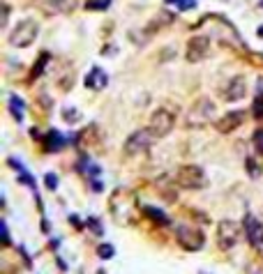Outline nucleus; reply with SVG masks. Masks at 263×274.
<instances>
[{"label":"nucleus","mask_w":263,"mask_h":274,"mask_svg":"<svg viewBox=\"0 0 263 274\" xmlns=\"http://www.w3.org/2000/svg\"><path fill=\"white\" fill-rule=\"evenodd\" d=\"M46 152H56V150H60L65 145V138H63V134H58V132H49V136H46Z\"/></svg>","instance_id":"14"},{"label":"nucleus","mask_w":263,"mask_h":274,"mask_svg":"<svg viewBox=\"0 0 263 274\" xmlns=\"http://www.w3.org/2000/svg\"><path fill=\"white\" fill-rule=\"evenodd\" d=\"M245 233V226L233 221V219H224L220 226H217V246L228 251L233 249L238 242H240V235Z\"/></svg>","instance_id":"4"},{"label":"nucleus","mask_w":263,"mask_h":274,"mask_svg":"<svg viewBox=\"0 0 263 274\" xmlns=\"http://www.w3.org/2000/svg\"><path fill=\"white\" fill-rule=\"evenodd\" d=\"M88 226H90V231L95 228V233H97V235H102V228H100V224H97V221H93V219H90V221H88Z\"/></svg>","instance_id":"27"},{"label":"nucleus","mask_w":263,"mask_h":274,"mask_svg":"<svg viewBox=\"0 0 263 274\" xmlns=\"http://www.w3.org/2000/svg\"><path fill=\"white\" fill-rule=\"evenodd\" d=\"M166 2H176L180 9H194L196 7V0H166Z\"/></svg>","instance_id":"20"},{"label":"nucleus","mask_w":263,"mask_h":274,"mask_svg":"<svg viewBox=\"0 0 263 274\" xmlns=\"http://www.w3.org/2000/svg\"><path fill=\"white\" fill-rule=\"evenodd\" d=\"M7 19H9V7H7V5H2V19H0V28H5V26H7Z\"/></svg>","instance_id":"23"},{"label":"nucleus","mask_w":263,"mask_h":274,"mask_svg":"<svg viewBox=\"0 0 263 274\" xmlns=\"http://www.w3.org/2000/svg\"><path fill=\"white\" fill-rule=\"evenodd\" d=\"M63 118H65V122H76L78 120V111L76 108H72V106H67V108H63Z\"/></svg>","instance_id":"18"},{"label":"nucleus","mask_w":263,"mask_h":274,"mask_svg":"<svg viewBox=\"0 0 263 274\" xmlns=\"http://www.w3.org/2000/svg\"><path fill=\"white\" fill-rule=\"evenodd\" d=\"M107 74L100 69V67H93V71L85 76V85L88 88H93V90H102V88H107Z\"/></svg>","instance_id":"13"},{"label":"nucleus","mask_w":263,"mask_h":274,"mask_svg":"<svg viewBox=\"0 0 263 274\" xmlns=\"http://www.w3.org/2000/svg\"><path fill=\"white\" fill-rule=\"evenodd\" d=\"M143 214H146L150 221H155V224H159V226L169 224V217H166L162 210H157V207H143Z\"/></svg>","instance_id":"15"},{"label":"nucleus","mask_w":263,"mask_h":274,"mask_svg":"<svg viewBox=\"0 0 263 274\" xmlns=\"http://www.w3.org/2000/svg\"><path fill=\"white\" fill-rule=\"evenodd\" d=\"M0 231H2V242H5V246H9V231H7V224L0 226Z\"/></svg>","instance_id":"24"},{"label":"nucleus","mask_w":263,"mask_h":274,"mask_svg":"<svg viewBox=\"0 0 263 274\" xmlns=\"http://www.w3.org/2000/svg\"><path fill=\"white\" fill-rule=\"evenodd\" d=\"M254 115L256 118H263V97H259L254 102Z\"/></svg>","instance_id":"22"},{"label":"nucleus","mask_w":263,"mask_h":274,"mask_svg":"<svg viewBox=\"0 0 263 274\" xmlns=\"http://www.w3.org/2000/svg\"><path fill=\"white\" fill-rule=\"evenodd\" d=\"M259 253H261V256H263V242H261V246H259Z\"/></svg>","instance_id":"29"},{"label":"nucleus","mask_w":263,"mask_h":274,"mask_svg":"<svg viewBox=\"0 0 263 274\" xmlns=\"http://www.w3.org/2000/svg\"><path fill=\"white\" fill-rule=\"evenodd\" d=\"M111 5V0H88V9H107Z\"/></svg>","instance_id":"19"},{"label":"nucleus","mask_w":263,"mask_h":274,"mask_svg":"<svg viewBox=\"0 0 263 274\" xmlns=\"http://www.w3.org/2000/svg\"><path fill=\"white\" fill-rule=\"evenodd\" d=\"M113 253H115V249L111 244H100V246H97V256H100L102 260L113 258Z\"/></svg>","instance_id":"17"},{"label":"nucleus","mask_w":263,"mask_h":274,"mask_svg":"<svg viewBox=\"0 0 263 274\" xmlns=\"http://www.w3.org/2000/svg\"><path fill=\"white\" fill-rule=\"evenodd\" d=\"M247 171H249V175H252V177H256V173H259V171H256V166H254V162H252V159H247Z\"/></svg>","instance_id":"26"},{"label":"nucleus","mask_w":263,"mask_h":274,"mask_svg":"<svg viewBox=\"0 0 263 274\" xmlns=\"http://www.w3.org/2000/svg\"><path fill=\"white\" fill-rule=\"evenodd\" d=\"M176 127V111L169 108V106H159L152 115H150V125L148 129L155 134V138H164L169 136Z\"/></svg>","instance_id":"3"},{"label":"nucleus","mask_w":263,"mask_h":274,"mask_svg":"<svg viewBox=\"0 0 263 274\" xmlns=\"http://www.w3.org/2000/svg\"><path fill=\"white\" fill-rule=\"evenodd\" d=\"M215 120V104L208 97H199L185 113V127L189 129H201Z\"/></svg>","instance_id":"1"},{"label":"nucleus","mask_w":263,"mask_h":274,"mask_svg":"<svg viewBox=\"0 0 263 274\" xmlns=\"http://www.w3.org/2000/svg\"><path fill=\"white\" fill-rule=\"evenodd\" d=\"M245 95H247V81H245V76L228 78V83L224 85V90H222L224 102H240Z\"/></svg>","instance_id":"9"},{"label":"nucleus","mask_w":263,"mask_h":274,"mask_svg":"<svg viewBox=\"0 0 263 274\" xmlns=\"http://www.w3.org/2000/svg\"><path fill=\"white\" fill-rule=\"evenodd\" d=\"M254 143H256V148H259V152H263V132H259V134H256Z\"/></svg>","instance_id":"25"},{"label":"nucleus","mask_w":263,"mask_h":274,"mask_svg":"<svg viewBox=\"0 0 263 274\" xmlns=\"http://www.w3.org/2000/svg\"><path fill=\"white\" fill-rule=\"evenodd\" d=\"M242 122H245V111H228L226 115H222V118L215 122V127H217L220 134H231V132H235Z\"/></svg>","instance_id":"11"},{"label":"nucleus","mask_w":263,"mask_h":274,"mask_svg":"<svg viewBox=\"0 0 263 274\" xmlns=\"http://www.w3.org/2000/svg\"><path fill=\"white\" fill-rule=\"evenodd\" d=\"M152 141H155V134L150 132V129H139V132H134L127 141H125V155L146 152V150L152 145Z\"/></svg>","instance_id":"8"},{"label":"nucleus","mask_w":263,"mask_h":274,"mask_svg":"<svg viewBox=\"0 0 263 274\" xmlns=\"http://www.w3.org/2000/svg\"><path fill=\"white\" fill-rule=\"evenodd\" d=\"M208 53H210V37L208 35H194L192 39L187 42L185 60L187 63H201Z\"/></svg>","instance_id":"7"},{"label":"nucleus","mask_w":263,"mask_h":274,"mask_svg":"<svg viewBox=\"0 0 263 274\" xmlns=\"http://www.w3.org/2000/svg\"><path fill=\"white\" fill-rule=\"evenodd\" d=\"M44 182H46V187H49L51 191L58 189V177L53 175V173H46V177H44Z\"/></svg>","instance_id":"21"},{"label":"nucleus","mask_w":263,"mask_h":274,"mask_svg":"<svg viewBox=\"0 0 263 274\" xmlns=\"http://www.w3.org/2000/svg\"><path fill=\"white\" fill-rule=\"evenodd\" d=\"M256 35H259V37H263V26H259V30H256Z\"/></svg>","instance_id":"28"},{"label":"nucleus","mask_w":263,"mask_h":274,"mask_svg":"<svg viewBox=\"0 0 263 274\" xmlns=\"http://www.w3.org/2000/svg\"><path fill=\"white\" fill-rule=\"evenodd\" d=\"M176 180H178V184L183 189H203L208 184V177H206V173H203V169H201V166H194V164L183 166V169L178 171Z\"/></svg>","instance_id":"6"},{"label":"nucleus","mask_w":263,"mask_h":274,"mask_svg":"<svg viewBox=\"0 0 263 274\" xmlns=\"http://www.w3.org/2000/svg\"><path fill=\"white\" fill-rule=\"evenodd\" d=\"M37 35H39V26H37V21H33V19H23V21H19L12 28V33L7 35V42L14 46V49H28L30 44L37 39Z\"/></svg>","instance_id":"2"},{"label":"nucleus","mask_w":263,"mask_h":274,"mask_svg":"<svg viewBox=\"0 0 263 274\" xmlns=\"http://www.w3.org/2000/svg\"><path fill=\"white\" fill-rule=\"evenodd\" d=\"M176 240H178V244L187 251H201L203 246H206V235L203 231L199 228H194V226H178L176 228Z\"/></svg>","instance_id":"5"},{"label":"nucleus","mask_w":263,"mask_h":274,"mask_svg":"<svg viewBox=\"0 0 263 274\" xmlns=\"http://www.w3.org/2000/svg\"><path fill=\"white\" fill-rule=\"evenodd\" d=\"M242 226H245V233H247L249 244L259 249V246H261V242H263V224L254 217V214H247V217H245V221H242Z\"/></svg>","instance_id":"12"},{"label":"nucleus","mask_w":263,"mask_h":274,"mask_svg":"<svg viewBox=\"0 0 263 274\" xmlns=\"http://www.w3.org/2000/svg\"><path fill=\"white\" fill-rule=\"evenodd\" d=\"M23 108H26L23 99H19L16 95H9V111H12V115H14L19 122L23 120Z\"/></svg>","instance_id":"16"},{"label":"nucleus","mask_w":263,"mask_h":274,"mask_svg":"<svg viewBox=\"0 0 263 274\" xmlns=\"http://www.w3.org/2000/svg\"><path fill=\"white\" fill-rule=\"evenodd\" d=\"M261 5H263V0H261Z\"/></svg>","instance_id":"30"},{"label":"nucleus","mask_w":263,"mask_h":274,"mask_svg":"<svg viewBox=\"0 0 263 274\" xmlns=\"http://www.w3.org/2000/svg\"><path fill=\"white\" fill-rule=\"evenodd\" d=\"M76 9V0H44L42 12L46 16H63Z\"/></svg>","instance_id":"10"}]
</instances>
